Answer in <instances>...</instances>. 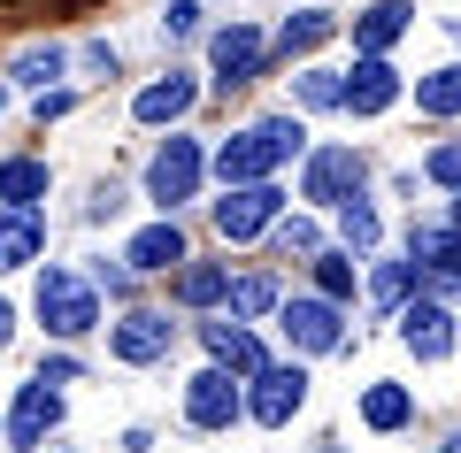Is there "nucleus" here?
I'll return each mask as SVG.
<instances>
[{
    "label": "nucleus",
    "mask_w": 461,
    "mask_h": 453,
    "mask_svg": "<svg viewBox=\"0 0 461 453\" xmlns=\"http://www.w3.org/2000/svg\"><path fill=\"white\" fill-rule=\"evenodd\" d=\"M277 215H285L277 177H262V185H223V200H215V231H223L230 246H239V239H262Z\"/></svg>",
    "instance_id": "nucleus-5"
},
{
    "label": "nucleus",
    "mask_w": 461,
    "mask_h": 453,
    "mask_svg": "<svg viewBox=\"0 0 461 453\" xmlns=\"http://www.w3.org/2000/svg\"><path fill=\"white\" fill-rule=\"evenodd\" d=\"M408 0H377V8H362V16H354V47L362 54H384V47H400V39H408Z\"/></svg>",
    "instance_id": "nucleus-19"
},
{
    "label": "nucleus",
    "mask_w": 461,
    "mask_h": 453,
    "mask_svg": "<svg viewBox=\"0 0 461 453\" xmlns=\"http://www.w3.org/2000/svg\"><path fill=\"white\" fill-rule=\"evenodd\" d=\"M400 346H408L415 361H446V354H454V308H438V300H408V308H400Z\"/></svg>",
    "instance_id": "nucleus-11"
},
{
    "label": "nucleus",
    "mask_w": 461,
    "mask_h": 453,
    "mask_svg": "<svg viewBox=\"0 0 461 453\" xmlns=\"http://www.w3.org/2000/svg\"><path fill=\"white\" fill-rule=\"evenodd\" d=\"M193 23H200V0H169V8H162V32L169 39H185Z\"/></svg>",
    "instance_id": "nucleus-33"
},
{
    "label": "nucleus",
    "mask_w": 461,
    "mask_h": 453,
    "mask_svg": "<svg viewBox=\"0 0 461 453\" xmlns=\"http://www.w3.org/2000/svg\"><path fill=\"white\" fill-rule=\"evenodd\" d=\"M123 261H131L139 276H162V269H177V261H193V254H185V231L162 215V223H147L131 246H123Z\"/></svg>",
    "instance_id": "nucleus-18"
},
{
    "label": "nucleus",
    "mask_w": 461,
    "mask_h": 453,
    "mask_svg": "<svg viewBox=\"0 0 461 453\" xmlns=\"http://www.w3.org/2000/svg\"><path fill=\"white\" fill-rule=\"evenodd\" d=\"M293 93H300V108H346V77H330V69H300Z\"/></svg>",
    "instance_id": "nucleus-30"
},
{
    "label": "nucleus",
    "mask_w": 461,
    "mask_h": 453,
    "mask_svg": "<svg viewBox=\"0 0 461 453\" xmlns=\"http://www.w3.org/2000/svg\"><path fill=\"white\" fill-rule=\"evenodd\" d=\"M62 422V392L47 385V376H32V385L16 392V415H8V446H23V453H39L47 446V430Z\"/></svg>",
    "instance_id": "nucleus-12"
},
{
    "label": "nucleus",
    "mask_w": 461,
    "mask_h": 453,
    "mask_svg": "<svg viewBox=\"0 0 461 453\" xmlns=\"http://www.w3.org/2000/svg\"><path fill=\"white\" fill-rule=\"evenodd\" d=\"M400 100V69L384 54H362V62L346 69V115H384Z\"/></svg>",
    "instance_id": "nucleus-14"
},
{
    "label": "nucleus",
    "mask_w": 461,
    "mask_h": 453,
    "mask_svg": "<svg viewBox=\"0 0 461 453\" xmlns=\"http://www.w3.org/2000/svg\"><path fill=\"white\" fill-rule=\"evenodd\" d=\"M308 407V369H285V361H262L254 369V392H247V415L262 430H285V422Z\"/></svg>",
    "instance_id": "nucleus-6"
},
{
    "label": "nucleus",
    "mask_w": 461,
    "mask_h": 453,
    "mask_svg": "<svg viewBox=\"0 0 461 453\" xmlns=\"http://www.w3.org/2000/svg\"><path fill=\"white\" fill-rule=\"evenodd\" d=\"M69 108H77V100H69L62 85H54V93H39V123H54V115H69Z\"/></svg>",
    "instance_id": "nucleus-36"
},
{
    "label": "nucleus",
    "mask_w": 461,
    "mask_h": 453,
    "mask_svg": "<svg viewBox=\"0 0 461 453\" xmlns=\"http://www.w3.org/2000/svg\"><path fill=\"white\" fill-rule=\"evenodd\" d=\"M315 292H323V300H354V254H346V246H323V254H315Z\"/></svg>",
    "instance_id": "nucleus-27"
},
{
    "label": "nucleus",
    "mask_w": 461,
    "mask_h": 453,
    "mask_svg": "<svg viewBox=\"0 0 461 453\" xmlns=\"http://www.w3.org/2000/svg\"><path fill=\"white\" fill-rule=\"evenodd\" d=\"M415 108H423V115H461V62L415 77Z\"/></svg>",
    "instance_id": "nucleus-25"
},
{
    "label": "nucleus",
    "mask_w": 461,
    "mask_h": 453,
    "mask_svg": "<svg viewBox=\"0 0 461 453\" xmlns=\"http://www.w3.org/2000/svg\"><path fill=\"white\" fill-rule=\"evenodd\" d=\"M193 100H200V85L185 77V69H169V77H154L147 93L131 100V115H139V123H185V115H193Z\"/></svg>",
    "instance_id": "nucleus-17"
},
{
    "label": "nucleus",
    "mask_w": 461,
    "mask_h": 453,
    "mask_svg": "<svg viewBox=\"0 0 461 453\" xmlns=\"http://www.w3.org/2000/svg\"><path fill=\"white\" fill-rule=\"evenodd\" d=\"M438 453H461V430H454V438H446V446H438Z\"/></svg>",
    "instance_id": "nucleus-39"
},
{
    "label": "nucleus",
    "mask_w": 461,
    "mask_h": 453,
    "mask_svg": "<svg viewBox=\"0 0 461 453\" xmlns=\"http://www.w3.org/2000/svg\"><path fill=\"white\" fill-rule=\"evenodd\" d=\"M369 162L354 154V146H315L308 169H300V200H315V208H346V200L362 193Z\"/></svg>",
    "instance_id": "nucleus-3"
},
{
    "label": "nucleus",
    "mask_w": 461,
    "mask_h": 453,
    "mask_svg": "<svg viewBox=\"0 0 461 453\" xmlns=\"http://www.w3.org/2000/svg\"><path fill=\"white\" fill-rule=\"evenodd\" d=\"M47 254V215L39 208H0V269H32Z\"/></svg>",
    "instance_id": "nucleus-16"
},
{
    "label": "nucleus",
    "mask_w": 461,
    "mask_h": 453,
    "mask_svg": "<svg viewBox=\"0 0 461 453\" xmlns=\"http://www.w3.org/2000/svg\"><path fill=\"white\" fill-rule=\"evenodd\" d=\"M85 215H93V223H108V215H123V185H93V200H85Z\"/></svg>",
    "instance_id": "nucleus-34"
},
{
    "label": "nucleus",
    "mask_w": 461,
    "mask_h": 453,
    "mask_svg": "<svg viewBox=\"0 0 461 453\" xmlns=\"http://www.w3.org/2000/svg\"><path fill=\"white\" fill-rule=\"evenodd\" d=\"M0 108H8V85H0Z\"/></svg>",
    "instance_id": "nucleus-41"
},
{
    "label": "nucleus",
    "mask_w": 461,
    "mask_h": 453,
    "mask_svg": "<svg viewBox=\"0 0 461 453\" xmlns=\"http://www.w3.org/2000/svg\"><path fill=\"white\" fill-rule=\"evenodd\" d=\"M247 415V392L230 385V369H200L193 385H185V422H193V430H230V422Z\"/></svg>",
    "instance_id": "nucleus-7"
},
{
    "label": "nucleus",
    "mask_w": 461,
    "mask_h": 453,
    "mask_svg": "<svg viewBox=\"0 0 461 453\" xmlns=\"http://www.w3.org/2000/svg\"><path fill=\"white\" fill-rule=\"evenodd\" d=\"M408 292H423V269H415V261H377V276H369V300H377V308H408Z\"/></svg>",
    "instance_id": "nucleus-24"
},
{
    "label": "nucleus",
    "mask_w": 461,
    "mask_h": 453,
    "mask_svg": "<svg viewBox=\"0 0 461 453\" xmlns=\"http://www.w3.org/2000/svg\"><path fill=\"white\" fill-rule=\"evenodd\" d=\"M208 54H215V85H223V93H239V85H254V77H262V54H269V39L254 32V23H223Z\"/></svg>",
    "instance_id": "nucleus-9"
},
{
    "label": "nucleus",
    "mask_w": 461,
    "mask_h": 453,
    "mask_svg": "<svg viewBox=\"0 0 461 453\" xmlns=\"http://www.w3.org/2000/svg\"><path fill=\"white\" fill-rule=\"evenodd\" d=\"M277 254H308L315 261V254H323V231H315L308 215H293V223H277Z\"/></svg>",
    "instance_id": "nucleus-32"
},
{
    "label": "nucleus",
    "mask_w": 461,
    "mask_h": 453,
    "mask_svg": "<svg viewBox=\"0 0 461 453\" xmlns=\"http://www.w3.org/2000/svg\"><path fill=\"white\" fill-rule=\"evenodd\" d=\"M16 339V308H8V300H0V346Z\"/></svg>",
    "instance_id": "nucleus-38"
},
{
    "label": "nucleus",
    "mask_w": 461,
    "mask_h": 453,
    "mask_svg": "<svg viewBox=\"0 0 461 453\" xmlns=\"http://www.w3.org/2000/svg\"><path fill=\"white\" fill-rule=\"evenodd\" d=\"M362 422L369 430H408L415 422V392L408 385H369L362 392Z\"/></svg>",
    "instance_id": "nucleus-20"
},
{
    "label": "nucleus",
    "mask_w": 461,
    "mask_h": 453,
    "mask_svg": "<svg viewBox=\"0 0 461 453\" xmlns=\"http://www.w3.org/2000/svg\"><path fill=\"white\" fill-rule=\"evenodd\" d=\"M423 177H430V185H446V193H461V139L430 146V154H423Z\"/></svg>",
    "instance_id": "nucleus-31"
},
{
    "label": "nucleus",
    "mask_w": 461,
    "mask_h": 453,
    "mask_svg": "<svg viewBox=\"0 0 461 453\" xmlns=\"http://www.w3.org/2000/svg\"><path fill=\"white\" fill-rule=\"evenodd\" d=\"M269 308H277V285H269V276H230V292H223V315L254 323V315H269Z\"/></svg>",
    "instance_id": "nucleus-26"
},
{
    "label": "nucleus",
    "mask_w": 461,
    "mask_h": 453,
    "mask_svg": "<svg viewBox=\"0 0 461 453\" xmlns=\"http://www.w3.org/2000/svg\"><path fill=\"white\" fill-rule=\"evenodd\" d=\"M454 223H461V193H454Z\"/></svg>",
    "instance_id": "nucleus-40"
},
{
    "label": "nucleus",
    "mask_w": 461,
    "mask_h": 453,
    "mask_svg": "<svg viewBox=\"0 0 461 453\" xmlns=\"http://www.w3.org/2000/svg\"><path fill=\"white\" fill-rule=\"evenodd\" d=\"M62 62H69L62 47H23L16 62H8V77H16V85H39V93H47V77H62Z\"/></svg>",
    "instance_id": "nucleus-29"
},
{
    "label": "nucleus",
    "mask_w": 461,
    "mask_h": 453,
    "mask_svg": "<svg viewBox=\"0 0 461 453\" xmlns=\"http://www.w3.org/2000/svg\"><path fill=\"white\" fill-rule=\"evenodd\" d=\"M200 346H208V361H215V369H230V376H254V369L269 361L262 339H254L239 315H215V323H200Z\"/></svg>",
    "instance_id": "nucleus-13"
},
{
    "label": "nucleus",
    "mask_w": 461,
    "mask_h": 453,
    "mask_svg": "<svg viewBox=\"0 0 461 453\" xmlns=\"http://www.w3.org/2000/svg\"><path fill=\"white\" fill-rule=\"evenodd\" d=\"M131 261H93V285H108V292H131Z\"/></svg>",
    "instance_id": "nucleus-35"
},
{
    "label": "nucleus",
    "mask_w": 461,
    "mask_h": 453,
    "mask_svg": "<svg viewBox=\"0 0 461 453\" xmlns=\"http://www.w3.org/2000/svg\"><path fill=\"white\" fill-rule=\"evenodd\" d=\"M330 32H339V16H330V8H300V16H285V32H277V54H315Z\"/></svg>",
    "instance_id": "nucleus-23"
},
{
    "label": "nucleus",
    "mask_w": 461,
    "mask_h": 453,
    "mask_svg": "<svg viewBox=\"0 0 461 453\" xmlns=\"http://www.w3.org/2000/svg\"><path fill=\"white\" fill-rule=\"evenodd\" d=\"M200 169H208V154H200V139H169L162 154L147 162V200H154L162 215H177L185 200L200 193Z\"/></svg>",
    "instance_id": "nucleus-4"
},
{
    "label": "nucleus",
    "mask_w": 461,
    "mask_h": 453,
    "mask_svg": "<svg viewBox=\"0 0 461 453\" xmlns=\"http://www.w3.org/2000/svg\"><path fill=\"white\" fill-rule=\"evenodd\" d=\"M39 193H47V162H39V154L0 162V200H8V208H39Z\"/></svg>",
    "instance_id": "nucleus-21"
},
{
    "label": "nucleus",
    "mask_w": 461,
    "mask_h": 453,
    "mask_svg": "<svg viewBox=\"0 0 461 453\" xmlns=\"http://www.w3.org/2000/svg\"><path fill=\"white\" fill-rule=\"evenodd\" d=\"M39 376H47V385H77V361H69V354H54L47 369H39Z\"/></svg>",
    "instance_id": "nucleus-37"
},
{
    "label": "nucleus",
    "mask_w": 461,
    "mask_h": 453,
    "mask_svg": "<svg viewBox=\"0 0 461 453\" xmlns=\"http://www.w3.org/2000/svg\"><path fill=\"white\" fill-rule=\"evenodd\" d=\"M339 239H346V254H369V246H377V208H369L362 193L339 208Z\"/></svg>",
    "instance_id": "nucleus-28"
},
{
    "label": "nucleus",
    "mask_w": 461,
    "mask_h": 453,
    "mask_svg": "<svg viewBox=\"0 0 461 453\" xmlns=\"http://www.w3.org/2000/svg\"><path fill=\"white\" fill-rule=\"evenodd\" d=\"M408 261L423 276H461V223H408Z\"/></svg>",
    "instance_id": "nucleus-15"
},
{
    "label": "nucleus",
    "mask_w": 461,
    "mask_h": 453,
    "mask_svg": "<svg viewBox=\"0 0 461 453\" xmlns=\"http://www.w3.org/2000/svg\"><path fill=\"white\" fill-rule=\"evenodd\" d=\"M108 346H115V361H131V369H147V361H162L169 346H177V323H169L162 308H131L123 323L108 331Z\"/></svg>",
    "instance_id": "nucleus-8"
},
{
    "label": "nucleus",
    "mask_w": 461,
    "mask_h": 453,
    "mask_svg": "<svg viewBox=\"0 0 461 453\" xmlns=\"http://www.w3.org/2000/svg\"><path fill=\"white\" fill-rule=\"evenodd\" d=\"M230 292V269H215V261H177V300L185 308H215Z\"/></svg>",
    "instance_id": "nucleus-22"
},
{
    "label": "nucleus",
    "mask_w": 461,
    "mask_h": 453,
    "mask_svg": "<svg viewBox=\"0 0 461 453\" xmlns=\"http://www.w3.org/2000/svg\"><path fill=\"white\" fill-rule=\"evenodd\" d=\"M277 323H285V339H293L300 354H330V346L346 339L339 300H323V292H315V300H277Z\"/></svg>",
    "instance_id": "nucleus-10"
},
{
    "label": "nucleus",
    "mask_w": 461,
    "mask_h": 453,
    "mask_svg": "<svg viewBox=\"0 0 461 453\" xmlns=\"http://www.w3.org/2000/svg\"><path fill=\"white\" fill-rule=\"evenodd\" d=\"M39 323H47V339H85L100 323V285L77 269H47L39 276Z\"/></svg>",
    "instance_id": "nucleus-2"
},
{
    "label": "nucleus",
    "mask_w": 461,
    "mask_h": 453,
    "mask_svg": "<svg viewBox=\"0 0 461 453\" xmlns=\"http://www.w3.org/2000/svg\"><path fill=\"white\" fill-rule=\"evenodd\" d=\"M293 154H308L300 115H262V123H247L239 139L215 146V177H223V185H262V177H277Z\"/></svg>",
    "instance_id": "nucleus-1"
}]
</instances>
